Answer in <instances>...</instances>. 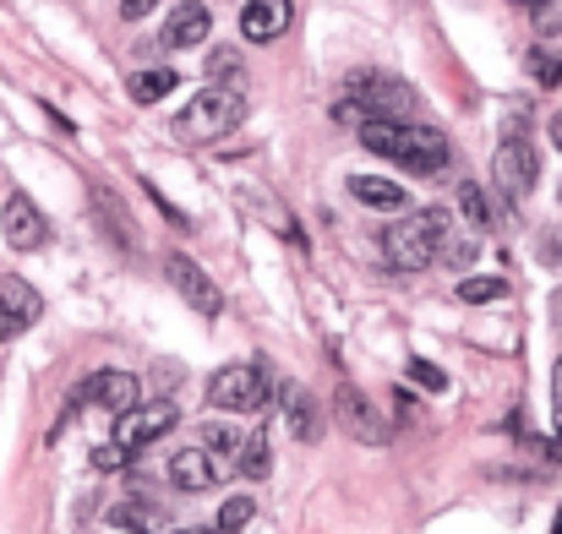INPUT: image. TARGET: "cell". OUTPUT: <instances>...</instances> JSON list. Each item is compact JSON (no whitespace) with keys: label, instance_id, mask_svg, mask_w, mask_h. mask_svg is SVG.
Masks as SVG:
<instances>
[{"label":"cell","instance_id":"cell-24","mask_svg":"<svg viewBox=\"0 0 562 534\" xmlns=\"http://www.w3.org/2000/svg\"><path fill=\"white\" fill-rule=\"evenodd\" d=\"M530 77H536L541 88H558L562 82V55H552V49H530Z\"/></svg>","mask_w":562,"mask_h":534},{"label":"cell","instance_id":"cell-26","mask_svg":"<svg viewBox=\"0 0 562 534\" xmlns=\"http://www.w3.org/2000/svg\"><path fill=\"white\" fill-rule=\"evenodd\" d=\"M409 382H420L426 393H442V387H448V376H442L437 365H426V360H409Z\"/></svg>","mask_w":562,"mask_h":534},{"label":"cell","instance_id":"cell-7","mask_svg":"<svg viewBox=\"0 0 562 534\" xmlns=\"http://www.w3.org/2000/svg\"><path fill=\"white\" fill-rule=\"evenodd\" d=\"M176 420H181V409H176L170 398H159V404H137L132 414H121V420H115V442H110V447L132 458L137 447L159 442V436H165V431H170Z\"/></svg>","mask_w":562,"mask_h":534},{"label":"cell","instance_id":"cell-29","mask_svg":"<svg viewBox=\"0 0 562 534\" xmlns=\"http://www.w3.org/2000/svg\"><path fill=\"white\" fill-rule=\"evenodd\" d=\"M93 464H99V469H121V464H126V453H115V447L104 442V447H93Z\"/></svg>","mask_w":562,"mask_h":534},{"label":"cell","instance_id":"cell-21","mask_svg":"<svg viewBox=\"0 0 562 534\" xmlns=\"http://www.w3.org/2000/svg\"><path fill=\"white\" fill-rule=\"evenodd\" d=\"M503 295H508V279H492V273H481V279H459V300H464V306L503 300Z\"/></svg>","mask_w":562,"mask_h":534},{"label":"cell","instance_id":"cell-9","mask_svg":"<svg viewBox=\"0 0 562 534\" xmlns=\"http://www.w3.org/2000/svg\"><path fill=\"white\" fill-rule=\"evenodd\" d=\"M165 273H170V284L181 289V300H187L196 317H207V322H213V317L224 311V295H218V284H213V279H207V273H202L191 257L170 251V257H165Z\"/></svg>","mask_w":562,"mask_h":534},{"label":"cell","instance_id":"cell-32","mask_svg":"<svg viewBox=\"0 0 562 534\" xmlns=\"http://www.w3.org/2000/svg\"><path fill=\"white\" fill-rule=\"evenodd\" d=\"M552 143H558V154H562V115L552 121Z\"/></svg>","mask_w":562,"mask_h":534},{"label":"cell","instance_id":"cell-35","mask_svg":"<svg viewBox=\"0 0 562 534\" xmlns=\"http://www.w3.org/2000/svg\"><path fill=\"white\" fill-rule=\"evenodd\" d=\"M181 534H213V530H181Z\"/></svg>","mask_w":562,"mask_h":534},{"label":"cell","instance_id":"cell-20","mask_svg":"<svg viewBox=\"0 0 562 534\" xmlns=\"http://www.w3.org/2000/svg\"><path fill=\"white\" fill-rule=\"evenodd\" d=\"M176 82H181V77H176L170 66H159V71H132V82H126V88H132V99H137V104H159V99H170V93H176Z\"/></svg>","mask_w":562,"mask_h":534},{"label":"cell","instance_id":"cell-14","mask_svg":"<svg viewBox=\"0 0 562 534\" xmlns=\"http://www.w3.org/2000/svg\"><path fill=\"white\" fill-rule=\"evenodd\" d=\"M110 524L126 534H176L170 513H165L154 497H121V502L110 508Z\"/></svg>","mask_w":562,"mask_h":534},{"label":"cell","instance_id":"cell-37","mask_svg":"<svg viewBox=\"0 0 562 534\" xmlns=\"http://www.w3.org/2000/svg\"><path fill=\"white\" fill-rule=\"evenodd\" d=\"M558 425H562V404H558Z\"/></svg>","mask_w":562,"mask_h":534},{"label":"cell","instance_id":"cell-13","mask_svg":"<svg viewBox=\"0 0 562 534\" xmlns=\"http://www.w3.org/2000/svg\"><path fill=\"white\" fill-rule=\"evenodd\" d=\"M279 409H284V425L295 431V442H317L323 436V409H317V398L301 387V382H284L279 387Z\"/></svg>","mask_w":562,"mask_h":534},{"label":"cell","instance_id":"cell-3","mask_svg":"<svg viewBox=\"0 0 562 534\" xmlns=\"http://www.w3.org/2000/svg\"><path fill=\"white\" fill-rule=\"evenodd\" d=\"M448 235H453L448 213H442V207H420V213L398 218L393 229H382V262H387L393 273H426V268L442 257Z\"/></svg>","mask_w":562,"mask_h":534},{"label":"cell","instance_id":"cell-25","mask_svg":"<svg viewBox=\"0 0 562 534\" xmlns=\"http://www.w3.org/2000/svg\"><path fill=\"white\" fill-rule=\"evenodd\" d=\"M530 11H536V33H541V38L562 33V0H541V5H530Z\"/></svg>","mask_w":562,"mask_h":534},{"label":"cell","instance_id":"cell-30","mask_svg":"<svg viewBox=\"0 0 562 534\" xmlns=\"http://www.w3.org/2000/svg\"><path fill=\"white\" fill-rule=\"evenodd\" d=\"M154 5H159V0H126V5H121V11H126V16H132V22H137V16H148V11H154Z\"/></svg>","mask_w":562,"mask_h":534},{"label":"cell","instance_id":"cell-15","mask_svg":"<svg viewBox=\"0 0 562 534\" xmlns=\"http://www.w3.org/2000/svg\"><path fill=\"white\" fill-rule=\"evenodd\" d=\"M290 16H295V0H246L240 33H246L251 44H273V38L290 27Z\"/></svg>","mask_w":562,"mask_h":534},{"label":"cell","instance_id":"cell-36","mask_svg":"<svg viewBox=\"0 0 562 534\" xmlns=\"http://www.w3.org/2000/svg\"><path fill=\"white\" fill-rule=\"evenodd\" d=\"M519 5H541V0H519Z\"/></svg>","mask_w":562,"mask_h":534},{"label":"cell","instance_id":"cell-33","mask_svg":"<svg viewBox=\"0 0 562 534\" xmlns=\"http://www.w3.org/2000/svg\"><path fill=\"white\" fill-rule=\"evenodd\" d=\"M552 317H558V328H562V295H558V300H552Z\"/></svg>","mask_w":562,"mask_h":534},{"label":"cell","instance_id":"cell-28","mask_svg":"<svg viewBox=\"0 0 562 534\" xmlns=\"http://www.w3.org/2000/svg\"><path fill=\"white\" fill-rule=\"evenodd\" d=\"M207 66H213V77H235V71H240L235 49H213V60H207Z\"/></svg>","mask_w":562,"mask_h":534},{"label":"cell","instance_id":"cell-5","mask_svg":"<svg viewBox=\"0 0 562 534\" xmlns=\"http://www.w3.org/2000/svg\"><path fill=\"white\" fill-rule=\"evenodd\" d=\"M207 404H213V409H229V414L262 409V404H268V371H262V360L224 365V371L207 382Z\"/></svg>","mask_w":562,"mask_h":534},{"label":"cell","instance_id":"cell-4","mask_svg":"<svg viewBox=\"0 0 562 534\" xmlns=\"http://www.w3.org/2000/svg\"><path fill=\"white\" fill-rule=\"evenodd\" d=\"M240 121H246V93H240V88H202L187 110L176 115L170 132H176V143H187V148H207V143L229 137Z\"/></svg>","mask_w":562,"mask_h":534},{"label":"cell","instance_id":"cell-34","mask_svg":"<svg viewBox=\"0 0 562 534\" xmlns=\"http://www.w3.org/2000/svg\"><path fill=\"white\" fill-rule=\"evenodd\" d=\"M552 534H562V508H558V524H552Z\"/></svg>","mask_w":562,"mask_h":534},{"label":"cell","instance_id":"cell-22","mask_svg":"<svg viewBox=\"0 0 562 534\" xmlns=\"http://www.w3.org/2000/svg\"><path fill=\"white\" fill-rule=\"evenodd\" d=\"M240 469H246L251 480L268 475V436H262V425H251V436L240 442Z\"/></svg>","mask_w":562,"mask_h":534},{"label":"cell","instance_id":"cell-23","mask_svg":"<svg viewBox=\"0 0 562 534\" xmlns=\"http://www.w3.org/2000/svg\"><path fill=\"white\" fill-rule=\"evenodd\" d=\"M246 524H251V497H229L218 508V530L213 534H235V530H246Z\"/></svg>","mask_w":562,"mask_h":534},{"label":"cell","instance_id":"cell-31","mask_svg":"<svg viewBox=\"0 0 562 534\" xmlns=\"http://www.w3.org/2000/svg\"><path fill=\"white\" fill-rule=\"evenodd\" d=\"M552 393H558V404H562V360H558V371H552Z\"/></svg>","mask_w":562,"mask_h":534},{"label":"cell","instance_id":"cell-27","mask_svg":"<svg viewBox=\"0 0 562 534\" xmlns=\"http://www.w3.org/2000/svg\"><path fill=\"white\" fill-rule=\"evenodd\" d=\"M459 207H464V218H470L475 229L486 224V202H481V191H475V185H459Z\"/></svg>","mask_w":562,"mask_h":534},{"label":"cell","instance_id":"cell-17","mask_svg":"<svg viewBox=\"0 0 562 534\" xmlns=\"http://www.w3.org/2000/svg\"><path fill=\"white\" fill-rule=\"evenodd\" d=\"M350 196L361 207H382V213H398L409 202V191L398 180H382V175H350Z\"/></svg>","mask_w":562,"mask_h":534},{"label":"cell","instance_id":"cell-19","mask_svg":"<svg viewBox=\"0 0 562 534\" xmlns=\"http://www.w3.org/2000/svg\"><path fill=\"white\" fill-rule=\"evenodd\" d=\"M240 431H229V425H202V453H207V464L218 469V480L229 475V469H240Z\"/></svg>","mask_w":562,"mask_h":534},{"label":"cell","instance_id":"cell-6","mask_svg":"<svg viewBox=\"0 0 562 534\" xmlns=\"http://www.w3.org/2000/svg\"><path fill=\"white\" fill-rule=\"evenodd\" d=\"M492 180H497V191H503L508 202H519V196H530V191H536V180H541V154H536V143L525 137V126H519V132H508V137L497 143Z\"/></svg>","mask_w":562,"mask_h":534},{"label":"cell","instance_id":"cell-18","mask_svg":"<svg viewBox=\"0 0 562 534\" xmlns=\"http://www.w3.org/2000/svg\"><path fill=\"white\" fill-rule=\"evenodd\" d=\"M170 480H176L181 491H207V486L218 480V469L207 464L202 447H181V453H170Z\"/></svg>","mask_w":562,"mask_h":534},{"label":"cell","instance_id":"cell-10","mask_svg":"<svg viewBox=\"0 0 562 534\" xmlns=\"http://www.w3.org/2000/svg\"><path fill=\"white\" fill-rule=\"evenodd\" d=\"M334 409H339V425L356 436V442H387V420H382V409H372V398L356 387V382H339V393H334Z\"/></svg>","mask_w":562,"mask_h":534},{"label":"cell","instance_id":"cell-2","mask_svg":"<svg viewBox=\"0 0 562 534\" xmlns=\"http://www.w3.org/2000/svg\"><path fill=\"white\" fill-rule=\"evenodd\" d=\"M409 104H415V88H409V82L382 77V71H350V77H345V93H339V104H334V121H339V126L409 121Z\"/></svg>","mask_w":562,"mask_h":534},{"label":"cell","instance_id":"cell-16","mask_svg":"<svg viewBox=\"0 0 562 534\" xmlns=\"http://www.w3.org/2000/svg\"><path fill=\"white\" fill-rule=\"evenodd\" d=\"M207 33H213V16H207L202 0H181V5L170 11V22H165V44H170V49H191V44H202Z\"/></svg>","mask_w":562,"mask_h":534},{"label":"cell","instance_id":"cell-1","mask_svg":"<svg viewBox=\"0 0 562 534\" xmlns=\"http://www.w3.org/2000/svg\"><path fill=\"white\" fill-rule=\"evenodd\" d=\"M361 148L387 159V164H398V170H409V175H437L453 159L448 137L437 126H420V121H367Z\"/></svg>","mask_w":562,"mask_h":534},{"label":"cell","instance_id":"cell-11","mask_svg":"<svg viewBox=\"0 0 562 534\" xmlns=\"http://www.w3.org/2000/svg\"><path fill=\"white\" fill-rule=\"evenodd\" d=\"M0 229H5V246H11V251H38V246L49 240V218H44L22 191H11V196H5Z\"/></svg>","mask_w":562,"mask_h":534},{"label":"cell","instance_id":"cell-12","mask_svg":"<svg viewBox=\"0 0 562 534\" xmlns=\"http://www.w3.org/2000/svg\"><path fill=\"white\" fill-rule=\"evenodd\" d=\"M38 311H44V300L33 295V284H22V279H0V344L16 339L22 328H33Z\"/></svg>","mask_w":562,"mask_h":534},{"label":"cell","instance_id":"cell-8","mask_svg":"<svg viewBox=\"0 0 562 534\" xmlns=\"http://www.w3.org/2000/svg\"><path fill=\"white\" fill-rule=\"evenodd\" d=\"M137 393H143V387H137L132 371H93V376L71 393V409H77V404H99V409H110V414L121 420V414L137 409Z\"/></svg>","mask_w":562,"mask_h":534}]
</instances>
